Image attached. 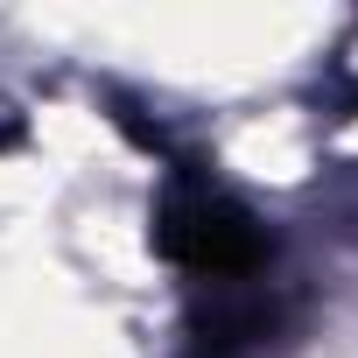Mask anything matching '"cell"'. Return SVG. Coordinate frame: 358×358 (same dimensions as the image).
I'll list each match as a JSON object with an SVG mask.
<instances>
[{
	"instance_id": "cell-1",
	"label": "cell",
	"mask_w": 358,
	"mask_h": 358,
	"mask_svg": "<svg viewBox=\"0 0 358 358\" xmlns=\"http://www.w3.org/2000/svg\"><path fill=\"white\" fill-rule=\"evenodd\" d=\"M155 246H162V260H176L183 274H197V281H253L260 267H267V232H260V218L239 204V197H225V190H211V183H176L169 197H162V211H155Z\"/></svg>"
}]
</instances>
